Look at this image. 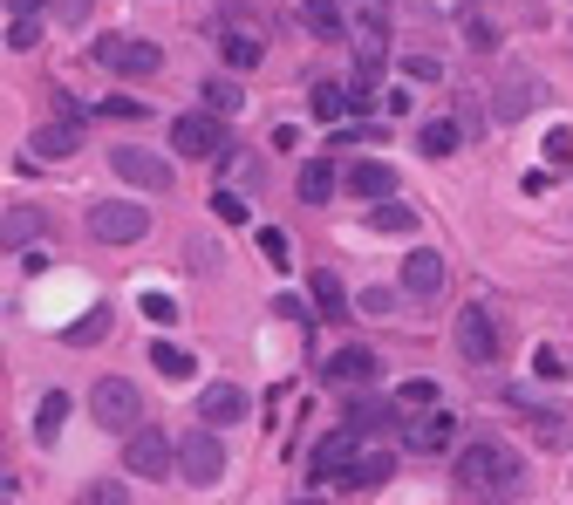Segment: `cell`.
<instances>
[{"mask_svg": "<svg viewBox=\"0 0 573 505\" xmlns=\"http://www.w3.org/2000/svg\"><path fill=\"white\" fill-rule=\"evenodd\" d=\"M458 485L471 499H512V492H519V458H512L498 437H471L458 451Z\"/></svg>", "mask_w": 573, "mask_h": 505, "instance_id": "cell-1", "label": "cell"}, {"mask_svg": "<svg viewBox=\"0 0 573 505\" xmlns=\"http://www.w3.org/2000/svg\"><path fill=\"white\" fill-rule=\"evenodd\" d=\"M171 465H178V478H191V485H219L226 478V444H219V430H185L178 444H171Z\"/></svg>", "mask_w": 573, "mask_h": 505, "instance_id": "cell-2", "label": "cell"}, {"mask_svg": "<svg viewBox=\"0 0 573 505\" xmlns=\"http://www.w3.org/2000/svg\"><path fill=\"white\" fill-rule=\"evenodd\" d=\"M89 417L103 430H123V437H130V430L144 424V396H137L130 376H103V383L89 389Z\"/></svg>", "mask_w": 573, "mask_h": 505, "instance_id": "cell-3", "label": "cell"}, {"mask_svg": "<svg viewBox=\"0 0 573 505\" xmlns=\"http://www.w3.org/2000/svg\"><path fill=\"white\" fill-rule=\"evenodd\" d=\"M89 233L103 239V246H137V239L151 233V212L137 198H96L89 205Z\"/></svg>", "mask_w": 573, "mask_h": 505, "instance_id": "cell-4", "label": "cell"}, {"mask_svg": "<svg viewBox=\"0 0 573 505\" xmlns=\"http://www.w3.org/2000/svg\"><path fill=\"white\" fill-rule=\"evenodd\" d=\"M96 62L116 69V76H157L164 69V48L137 41V35H96Z\"/></svg>", "mask_w": 573, "mask_h": 505, "instance_id": "cell-5", "label": "cell"}, {"mask_svg": "<svg viewBox=\"0 0 573 505\" xmlns=\"http://www.w3.org/2000/svg\"><path fill=\"white\" fill-rule=\"evenodd\" d=\"M171 144H178V157H191V164H219V157H226V123L191 110V117L171 123Z\"/></svg>", "mask_w": 573, "mask_h": 505, "instance_id": "cell-6", "label": "cell"}, {"mask_svg": "<svg viewBox=\"0 0 573 505\" xmlns=\"http://www.w3.org/2000/svg\"><path fill=\"white\" fill-rule=\"evenodd\" d=\"M123 471H137V478H178V465H171V437L157 424H137L130 437H123Z\"/></svg>", "mask_w": 573, "mask_h": 505, "instance_id": "cell-7", "label": "cell"}, {"mask_svg": "<svg viewBox=\"0 0 573 505\" xmlns=\"http://www.w3.org/2000/svg\"><path fill=\"white\" fill-rule=\"evenodd\" d=\"M110 164H116V178L137 185V192H171V164H164L157 151H144V144H116Z\"/></svg>", "mask_w": 573, "mask_h": 505, "instance_id": "cell-8", "label": "cell"}, {"mask_svg": "<svg viewBox=\"0 0 573 505\" xmlns=\"http://www.w3.org/2000/svg\"><path fill=\"white\" fill-rule=\"evenodd\" d=\"M458 355L471 362V369H492V362H498V321H492V308H464L458 314Z\"/></svg>", "mask_w": 573, "mask_h": 505, "instance_id": "cell-9", "label": "cell"}, {"mask_svg": "<svg viewBox=\"0 0 573 505\" xmlns=\"http://www.w3.org/2000/svg\"><path fill=\"white\" fill-rule=\"evenodd\" d=\"M321 376L335 389H369L382 376V362H376V349H362V342H348V349H335L328 362H321Z\"/></svg>", "mask_w": 573, "mask_h": 505, "instance_id": "cell-10", "label": "cell"}, {"mask_svg": "<svg viewBox=\"0 0 573 505\" xmlns=\"http://www.w3.org/2000/svg\"><path fill=\"white\" fill-rule=\"evenodd\" d=\"M403 294H410V301H437V294H444V253L410 246V253H403Z\"/></svg>", "mask_w": 573, "mask_h": 505, "instance_id": "cell-11", "label": "cell"}, {"mask_svg": "<svg viewBox=\"0 0 573 505\" xmlns=\"http://www.w3.org/2000/svg\"><path fill=\"white\" fill-rule=\"evenodd\" d=\"M396 478V451H369V444H355V458L342 465V485L348 492H376Z\"/></svg>", "mask_w": 573, "mask_h": 505, "instance_id": "cell-12", "label": "cell"}, {"mask_svg": "<svg viewBox=\"0 0 573 505\" xmlns=\"http://www.w3.org/2000/svg\"><path fill=\"white\" fill-rule=\"evenodd\" d=\"M198 417H205V430L246 424V389H239V383H205V396H198Z\"/></svg>", "mask_w": 573, "mask_h": 505, "instance_id": "cell-13", "label": "cell"}, {"mask_svg": "<svg viewBox=\"0 0 573 505\" xmlns=\"http://www.w3.org/2000/svg\"><path fill=\"white\" fill-rule=\"evenodd\" d=\"M342 185L355 198H376V205H382V198H396V171H389L382 157H355V164L342 171Z\"/></svg>", "mask_w": 573, "mask_h": 505, "instance_id": "cell-14", "label": "cell"}, {"mask_svg": "<svg viewBox=\"0 0 573 505\" xmlns=\"http://www.w3.org/2000/svg\"><path fill=\"white\" fill-rule=\"evenodd\" d=\"M403 437H410V451H451L458 444V417L451 410H423L417 424H403Z\"/></svg>", "mask_w": 573, "mask_h": 505, "instance_id": "cell-15", "label": "cell"}, {"mask_svg": "<svg viewBox=\"0 0 573 505\" xmlns=\"http://www.w3.org/2000/svg\"><path fill=\"white\" fill-rule=\"evenodd\" d=\"M382 62H389V28H355V82L376 89Z\"/></svg>", "mask_w": 573, "mask_h": 505, "instance_id": "cell-16", "label": "cell"}, {"mask_svg": "<svg viewBox=\"0 0 573 505\" xmlns=\"http://www.w3.org/2000/svg\"><path fill=\"white\" fill-rule=\"evenodd\" d=\"M82 151V123H41L35 130V157H48V164H55V157H76Z\"/></svg>", "mask_w": 573, "mask_h": 505, "instance_id": "cell-17", "label": "cell"}, {"mask_svg": "<svg viewBox=\"0 0 573 505\" xmlns=\"http://www.w3.org/2000/svg\"><path fill=\"white\" fill-rule=\"evenodd\" d=\"M533 103H539V82L526 76V69H512V76L498 82V117H505V123H512V117H526Z\"/></svg>", "mask_w": 573, "mask_h": 505, "instance_id": "cell-18", "label": "cell"}, {"mask_svg": "<svg viewBox=\"0 0 573 505\" xmlns=\"http://www.w3.org/2000/svg\"><path fill=\"white\" fill-rule=\"evenodd\" d=\"M307 294H314V314H321V321H342L348 314V287H342V273H314V280H307Z\"/></svg>", "mask_w": 573, "mask_h": 505, "instance_id": "cell-19", "label": "cell"}, {"mask_svg": "<svg viewBox=\"0 0 573 505\" xmlns=\"http://www.w3.org/2000/svg\"><path fill=\"white\" fill-rule=\"evenodd\" d=\"M301 21H307V35L314 41H342L348 35V21H342L335 0H301Z\"/></svg>", "mask_w": 573, "mask_h": 505, "instance_id": "cell-20", "label": "cell"}, {"mask_svg": "<svg viewBox=\"0 0 573 505\" xmlns=\"http://www.w3.org/2000/svg\"><path fill=\"white\" fill-rule=\"evenodd\" d=\"M335 185H342V171H335L328 157H307V164H301V198H307V205H328Z\"/></svg>", "mask_w": 573, "mask_h": 505, "instance_id": "cell-21", "label": "cell"}, {"mask_svg": "<svg viewBox=\"0 0 573 505\" xmlns=\"http://www.w3.org/2000/svg\"><path fill=\"white\" fill-rule=\"evenodd\" d=\"M355 458V437L348 430H335V437H321L314 444V478H342V465Z\"/></svg>", "mask_w": 573, "mask_h": 505, "instance_id": "cell-22", "label": "cell"}, {"mask_svg": "<svg viewBox=\"0 0 573 505\" xmlns=\"http://www.w3.org/2000/svg\"><path fill=\"white\" fill-rule=\"evenodd\" d=\"M369 226L389 233V239H410V233H417V212H410V205H396V198H382L376 212H369Z\"/></svg>", "mask_w": 573, "mask_h": 505, "instance_id": "cell-23", "label": "cell"}, {"mask_svg": "<svg viewBox=\"0 0 573 505\" xmlns=\"http://www.w3.org/2000/svg\"><path fill=\"white\" fill-rule=\"evenodd\" d=\"M28 239H41V212L35 205H14V212L0 219V246H28Z\"/></svg>", "mask_w": 573, "mask_h": 505, "instance_id": "cell-24", "label": "cell"}, {"mask_svg": "<svg viewBox=\"0 0 573 505\" xmlns=\"http://www.w3.org/2000/svg\"><path fill=\"white\" fill-rule=\"evenodd\" d=\"M62 424H69V396H62V389H48V396H41V417H35V437H41V444H55Z\"/></svg>", "mask_w": 573, "mask_h": 505, "instance_id": "cell-25", "label": "cell"}, {"mask_svg": "<svg viewBox=\"0 0 573 505\" xmlns=\"http://www.w3.org/2000/svg\"><path fill=\"white\" fill-rule=\"evenodd\" d=\"M417 144H423V157H451L464 137H458V123H451V117H437V123H423V130H417Z\"/></svg>", "mask_w": 573, "mask_h": 505, "instance_id": "cell-26", "label": "cell"}, {"mask_svg": "<svg viewBox=\"0 0 573 505\" xmlns=\"http://www.w3.org/2000/svg\"><path fill=\"white\" fill-rule=\"evenodd\" d=\"M151 362H157V376H171V383L191 376V355L178 349V342H151Z\"/></svg>", "mask_w": 573, "mask_h": 505, "instance_id": "cell-27", "label": "cell"}, {"mask_svg": "<svg viewBox=\"0 0 573 505\" xmlns=\"http://www.w3.org/2000/svg\"><path fill=\"white\" fill-rule=\"evenodd\" d=\"M198 89H205V117H226V110H239V89H232L226 76H205Z\"/></svg>", "mask_w": 573, "mask_h": 505, "instance_id": "cell-28", "label": "cell"}, {"mask_svg": "<svg viewBox=\"0 0 573 505\" xmlns=\"http://www.w3.org/2000/svg\"><path fill=\"white\" fill-rule=\"evenodd\" d=\"M219 48H226L232 69H260V55H267V48H260L253 35H219Z\"/></svg>", "mask_w": 573, "mask_h": 505, "instance_id": "cell-29", "label": "cell"}, {"mask_svg": "<svg viewBox=\"0 0 573 505\" xmlns=\"http://www.w3.org/2000/svg\"><path fill=\"white\" fill-rule=\"evenodd\" d=\"M82 505H130V485H123V478H89V485H82Z\"/></svg>", "mask_w": 573, "mask_h": 505, "instance_id": "cell-30", "label": "cell"}, {"mask_svg": "<svg viewBox=\"0 0 573 505\" xmlns=\"http://www.w3.org/2000/svg\"><path fill=\"white\" fill-rule=\"evenodd\" d=\"M348 308H362V314H396V287H362Z\"/></svg>", "mask_w": 573, "mask_h": 505, "instance_id": "cell-31", "label": "cell"}, {"mask_svg": "<svg viewBox=\"0 0 573 505\" xmlns=\"http://www.w3.org/2000/svg\"><path fill=\"white\" fill-rule=\"evenodd\" d=\"M260 253H267V267H280V273L294 267V246H287V233H273V226L260 233Z\"/></svg>", "mask_w": 573, "mask_h": 505, "instance_id": "cell-32", "label": "cell"}, {"mask_svg": "<svg viewBox=\"0 0 573 505\" xmlns=\"http://www.w3.org/2000/svg\"><path fill=\"white\" fill-rule=\"evenodd\" d=\"M103 335H110V308H96L89 321H76V328H69V342H103Z\"/></svg>", "mask_w": 573, "mask_h": 505, "instance_id": "cell-33", "label": "cell"}, {"mask_svg": "<svg viewBox=\"0 0 573 505\" xmlns=\"http://www.w3.org/2000/svg\"><path fill=\"white\" fill-rule=\"evenodd\" d=\"M464 41H471L478 55H492V48H498V28H492V21H478V14H471V21H464Z\"/></svg>", "mask_w": 573, "mask_h": 505, "instance_id": "cell-34", "label": "cell"}, {"mask_svg": "<svg viewBox=\"0 0 573 505\" xmlns=\"http://www.w3.org/2000/svg\"><path fill=\"white\" fill-rule=\"evenodd\" d=\"M137 308L151 314L157 328H171V321H178V301H171V294H144V301H137Z\"/></svg>", "mask_w": 573, "mask_h": 505, "instance_id": "cell-35", "label": "cell"}, {"mask_svg": "<svg viewBox=\"0 0 573 505\" xmlns=\"http://www.w3.org/2000/svg\"><path fill=\"white\" fill-rule=\"evenodd\" d=\"M396 403H403V410H437V383H403Z\"/></svg>", "mask_w": 573, "mask_h": 505, "instance_id": "cell-36", "label": "cell"}, {"mask_svg": "<svg viewBox=\"0 0 573 505\" xmlns=\"http://www.w3.org/2000/svg\"><path fill=\"white\" fill-rule=\"evenodd\" d=\"M546 164H573V130H567V123L546 130Z\"/></svg>", "mask_w": 573, "mask_h": 505, "instance_id": "cell-37", "label": "cell"}, {"mask_svg": "<svg viewBox=\"0 0 573 505\" xmlns=\"http://www.w3.org/2000/svg\"><path fill=\"white\" fill-rule=\"evenodd\" d=\"M355 28H389V0H355Z\"/></svg>", "mask_w": 573, "mask_h": 505, "instance_id": "cell-38", "label": "cell"}, {"mask_svg": "<svg viewBox=\"0 0 573 505\" xmlns=\"http://www.w3.org/2000/svg\"><path fill=\"white\" fill-rule=\"evenodd\" d=\"M103 117H110V123H130V117H137V123H144V103H137V96H110V103H103Z\"/></svg>", "mask_w": 573, "mask_h": 505, "instance_id": "cell-39", "label": "cell"}, {"mask_svg": "<svg viewBox=\"0 0 573 505\" xmlns=\"http://www.w3.org/2000/svg\"><path fill=\"white\" fill-rule=\"evenodd\" d=\"M212 212H219L226 226H246V198H232V192H212Z\"/></svg>", "mask_w": 573, "mask_h": 505, "instance_id": "cell-40", "label": "cell"}, {"mask_svg": "<svg viewBox=\"0 0 573 505\" xmlns=\"http://www.w3.org/2000/svg\"><path fill=\"white\" fill-rule=\"evenodd\" d=\"M533 369L546 376V383H560V376H567V355H560V349H539V355H533Z\"/></svg>", "mask_w": 573, "mask_h": 505, "instance_id": "cell-41", "label": "cell"}, {"mask_svg": "<svg viewBox=\"0 0 573 505\" xmlns=\"http://www.w3.org/2000/svg\"><path fill=\"white\" fill-rule=\"evenodd\" d=\"M314 110H321V117H342V82H321V89H314Z\"/></svg>", "mask_w": 573, "mask_h": 505, "instance_id": "cell-42", "label": "cell"}, {"mask_svg": "<svg viewBox=\"0 0 573 505\" xmlns=\"http://www.w3.org/2000/svg\"><path fill=\"white\" fill-rule=\"evenodd\" d=\"M403 69H410V82H437V76H444V62H437V55H410Z\"/></svg>", "mask_w": 573, "mask_h": 505, "instance_id": "cell-43", "label": "cell"}, {"mask_svg": "<svg viewBox=\"0 0 573 505\" xmlns=\"http://www.w3.org/2000/svg\"><path fill=\"white\" fill-rule=\"evenodd\" d=\"M41 41V21H14V28H7V48H35Z\"/></svg>", "mask_w": 573, "mask_h": 505, "instance_id": "cell-44", "label": "cell"}, {"mask_svg": "<svg viewBox=\"0 0 573 505\" xmlns=\"http://www.w3.org/2000/svg\"><path fill=\"white\" fill-rule=\"evenodd\" d=\"M89 7H96V0H55V14H62L69 28H82V14H89Z\"/></svg>", "mask_w": 573, "mask_h": 505, "instance_id": "cell-45", "label": "cell"}, {"mask_svg": "<svg viewBox=\"0 0 573 505\" xmlns=\"http://www.w3.org/2000/svg\"><path fill=\"white\" fill-rule=\"evenodd\" d=\"M273 308L287 314V321H301V328H307V301H301V294H280V301H273Z\"/></svg>", "mask_w": 573, "mask_h": 505, "instance_id": "cell-46", "label": "cell"}, {"mask_svg": "<svg viewBox=\"0 0 573 505\" xmlns=\"http://www.w3.org/2000/svg\"><path fill=\"white\" fill-rule=\"evenodd\" d=\"M7 7H14V21H41V7H48V0H7Z\"/></svg>", "mask_w": 573, "mask_h": 505, "instance_id": "cell-47", "label": "cell"}]
</instances>
